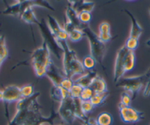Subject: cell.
<instances>
[{
	"label": "cell",
	"mask_w": 150,
	"mask_h": 125,
	"mask_svg": "<svg viewBox=\"0 0 150 125\" xmlns=\"http://www.w3.org/2000/svg\"><path fill=\"white\" fill-rule=\"evenodd\" d=\"M45 76L51 80L53 86L54 87L60 86L62 81L66 77L64 73H62L59 68L53 62L48 66L46 73H45Z\"/></svg>",
	"instance_id": "12"
},
{
	"label": "cell",
	"mask_w": 150,
	"mask_h": 125,
	"mask_svg": "<svg viewBox=\"0 0 150 125\" xmlns=\"http://www.w3.org/2000/svg\"><path fill=\"white\" fill-rule=\"evenodd\" d=\"M89 88L93 91V92L95 93V94H101L108 93L106 82H105V80H104L102 77H100L99 75L94 79V81L92 82V83L91 84Z\"/></svg>",
	"instance_id": "17"
},
{
	"label": "cell",
	"mask_w": 150,
	"mask_h": 125,
	"mask_svg": "<svg viewBox=\"0 0 150 125\" xmlns=\"http://www.w3.org/2000/svg\"><path fill=\"white\" fill-rule=\"evenodd\" d=\"M57 113L63 121L68 124H71L76 119L75 116L74 99L72 98L70 94L59 103Z\"/></svg>",
	"instance_id": "8"
},
{
	"label": "cell",
	"mask_w": 150,
	"mask_h": 125,
	"mask_svg": "<svg viewBox=\"0 0 150 125\" xmlns=\"http://www.w3.org/2000/svg\"><path fill=\"white\" fill-rule=\"evenodd\" d=\"M98 37L104 44L108 42L111 39V26L108 22H102L99 26V35Z\"/></svg>",
	"instance_id": "18"
},
{
	"label": "cell",
	"mask_w": 150,
	"mask_h": 125,
	"mask_svg": "<svg viewBox=\"0 0 150 125\" xmlns=\"http://www.w3.org/2000/svg\"><path fill=\"white\" fill-rule=\"evenodd\" d=\"M22 99L21 94V88L16 85H9L6 87L2 91V100L3 102L6 104L18 101Z\"/></svg>",
	"instance_id": "11"
},
{
	"label": "cell",
	"mask_w": 150,
	"mask_h": 125,
	"mask_svg": "<svg viewBox=\"0 0 150 125\" xmlns=\"http://www.w3.org/2000/svg\"><path fill=\"white\" fill-rule=\"evenodd\" d=\"M136 65V55L134 51L128 50L125 46L119 49L116 57L114 69V82L117 83L123 77L126 72L133 70Z\"/></svg>",
	"instance_id": "3"
},
{
	"label": "cell",
	"mask_w": 150,
	"mask_h": 125,
	"mask_svg": "<svg viewBox=\"0 0 150 125\" xmlns=\"http://www.w3.org/2000/svg\"><path fill=\"white\" fill-rule=\"evenodd\" d=\"M132 101V96L129 93L123 92L121 95V100L120 104L123 106H130Z\"/></svg>",
	"instance_id": "30"
},
{
	"label": "cell",
	"mask_w": 150,
	"mask_h": 125,
	"mask_svg": "<svg viewBox=\"0 0 150 125\" xmlns=\"http://www.w3.org/2000/svg\"><path fill=\"white\" fill-rule=\"evenodd\" d=\"M30 60L36 76L38 77L45 76L48 66L53 62L51 51L45 42L42 41V45L32 52Z\"/></svg>",
	"instance_id": "4"
},
{
	"label": "cell",
	"mask_w": 150,
	"mask_h": 125,
	"mask_svg": "<svg viewBox=\"0 0 150 125\" xmlns=\"http://www.w3.org/2000/svg\"><path fill=\"white\" fill-rule=\"evenodd\" d=\"M32 8L33 7H29L25 9L24 11L20 16V19L26 24H33L37 25V24L39 22V21L37 19Z\"/></svg>",
	"instance_id": "19"
},
{
	"label": "cell",
	"mask_w": 150,
	"mask_h": 125,
	"mask_svg": "<svg viewBox=\"0 0 150 125\" xmlns=\"http://www.w3.org/2000/svg\"><path fill=\"white\" fill-rule=\"evenodd\" d=\"M83 36H84V35H83L82 30L79 28L73 29L69 32H67L68 39H70V41H73V42H78V41H81Z\"/></svg>",
	"instance_id": "22"
},
{
	"label": "cell",
	"mask_w": 150,
	"mask_h": 125,
	"mask_svg": "<svg viewBox=\"0 0 150 125\" xmlns=\"http://www.w3.org/2000/svg\"><path fill=\"white\" fill-rule=\"evenodd\" d=\"M98 76V73L95 71H89L86 73H83L81 76L74 81V83L80 85L82 88H89L94 79Z\"/></svg>",
	"instance_id": "14"
},
{
	"label": "cell",
	"mask_w": 150,
	"mask_h": 125,
	"mask_svg": "<svg viewBox=\"0 0 150 125\" xmlns=\"http://www.w3.org/2000/svg\"><path fill=\"white\" fill-rule=\"evenodd\" d=\"M83 125H89V124H88L86 123V122H85L84 124H83Z\"/></svg>",
	"instance_id": "36"
},
{
	"label": "cell",
	"mask_w": 150,
	"mask_h": 125,
	"mask_svg": "<svg viewBox=\"0 0 150 125\" xmlns=\"http://www.w3.org/2000/svg\"><path fill=\"white\" fill-rule=\"evenodd\" d=\"M82 89H83V88H82L80 85L74 83V85H73V87L71 88L70 91H69V94H70V96L73 99L80 98Z\"/></svg>",
	"instance_id": "28"
},
{
	"label": "cell",
	"mask_w": 150,
	"mask_h": 125,
	"mask_svg": "<svg viewBox=\"0 0 150 125\" xmlns=\"http://www.w3.org/2000/svg\"><path fill=\"white\" fill-rule=\"evenodd\" d=\"M81 63L84 69H87V70L90 71L93 69L95 68V65H96V61L91 55H88L83 57Z\"/></svg>",
	"instance_id": "25"
},
{
	"label": "cell",
	"mask_w": 150,
	"mask_h": 125,
	"mask_svg": "<svg viewBox=\"0 0 150 125\" xmlns=\"http://www.w3.org/2000/svg\"><path fill=\"white\" fill-rule=\"evenodd\" d=\"M94 108V106L92 105L90 101H81V109L83 113L85 115H87L90 113Z\"/></svg>",
	"instance_id": "32"
},
{
	"label": "cell",
	"mask_w": 150,
	"mask_h": 125,
	"mask_svg": "<svg viewBox=\"0 0 150 125\" xmlns=\"http://www.w3.org/2000/svg\"><path fill=\"white\" fill-rule=\"evenodd\" d=\"M146 45H147L148 46H150V40H149V41H148L147 42H146Z\"/></svg>",
	"instance_id": "35"
},
{
	"label": "cell",
	"mask_w": 150,
	"mask_h": 125,
	"mask_svg": "<svg viewBox=\"0 0 150 125\" xmlns=\"http://www.w3.org/2000/svg\"><path fill=\"white\" fill-rule=\"evenodd\" d=\"M150 76V69L145 74L138 76L122 77L116 83V86L123 88L125 92L129 93L132 100L135 99L138 93L144 86H146Z\"/></svg>",
	"instance_id": "6"
},
{
	"label": "cell",
	"mask_w": 150,
	"mask_h": 125,
	"mask_svg": "<svg viewBox=\"0 0 150 125\" xmlns=\"http://www.w3.org/2000/svg\"><path fill=\"white\" fill-rule=\"evenodd\" d=\"M119 110L121 119L125 123H136L144 118V113L130 106H123L119 103Z\"/></svg>",
	"instance_id": "9"
},
{
	"label": "cell",
	"mask_w": 150,
	"mask_h": 125,
	"mask_svg": "<svg viewBox=\"0 0 150 125\" xmlns=\"http://www.w3.org/2000/svg\"><path fill=\"white\" fill-rule=\"evenodd\" d=\"M125 12L127 13L129 16V17L131 19V28H130V35H129V39H133V40H139V37L142 35V32H143V29L139 24V22L136 19L133 14L128 11L127 10H125Z\"/></svg>",
	"instance_id": "13"
},
{
	"label": "cell",
	"mask_w": 150,
	"mask_h": 125,
	"mask_svg": "<svg viewBox=\"0 0 150 125\" xmlns=\"http://www.w3.org/2000/svg\"><path fill=\"white\" fill-rule=\"evenodd\" d=\"M37 25L39 26V29L41 32V35H42V38H43V41L48 45L50 51H52L53 54L58 59L61 58L62 50L59 44V41L54 36V34L51 32L45 19H42L41 21H39Z\"/></svg>",
	"instance_id": "7"
},
{
	"label": "cell",
	"mask_w": 150,
	"mask_h": 125,
	"mask_svg": "<svg viewBox=\"0 0 150 125\" xmlns=\"http://www.w3.org/2000/svg\"><path fill=\"white\" fill-rule=\"evenodd\" d=\"M149 13H150V7H149Z\"/></svg>",
	"instance_id": "37"
},
{
	"label": "cell",
	"mask_w": 150,
	"mask_h": 125,
	"mask_svg": "<svg viewBox=\"0 0 150 125\" xmlns=\"http://www.w3.org/2000/svg\"><path fill=\"white\" fill-rule=\"evenodd\" d=\"M68 2L70 3L69 5L71 6L76 10L78 14L81 13V12L91 13L94 9V7H95V3L92 2V1H85V0H82V1H69Z\"/></svg>",
	"instance_id": "15"
},
{
	"label": "cell",
	"mask_w": 150,
	"mask_h": 125,
	"mask_svg": "<svg viewBox=\"0 0 150 125\" xmlns=\"http://www.w3.org/2000/svg\"><path fill=\"white\" fill-rule=\"evenodd\" d=\"M47 24H48L51 32L54 34V36L57 38L58 41H67L68 39L67 33L64 30V28L60 26L57 19L51 15H48Z\"/></svg>",
	"instance_id": "10"
},
{
	"label": "cell",
	"mask_w": 150,
	"mask_h": 125,
	"mask_svg": "<svg viewBox=\"0 0 150 125\" xmlns=\"http://www.w3.org/2000/svg\"><path fill=\"white\" fill-rule=\"evenodd\" d=\"M34 94V87L32 85H26L21 88V94L22 98H29L33 96Z\"/></svg>",
	"instance_id": "26"
},
{
	"label": "cell",
	"mask_w": 150,
	"mask_h": 125,
	"mask_svg": "<svg viewBox=\"0 0 150 125\" xmlns=\"http://www.w3.org/2000/svg\"><path fill=\"white\" fill-rule=\"evenodd\" d=\"M65 22L71 24L75 28L80 29L83 24L81 23L78 13L70 5L67 6L65 10Z\"/></svg>",
	"instance_id": "16"
},
{
	"label": "cell",
	"mask_w": 150,
	"mask_h": 125,
	"mask_svg": "<svg viewBox=\"0 0 150 125\" xmlns=\"http://www.w3.org/2000/svg\"><path fill=\"white\" fill-rule=\"evenodd\" d=\"M73 85H74V82L72 80V79L65 77L62 81L61 84H60V87H61L62 88H63L64 90H65L66 91L69 92Z\"/></svg>",
	"instance_id": "31"
},
{
	"label": "cell",
	"mask_w": 150,
	"mask_h": 125,
	"mask_svg": "<svg viewBox=\"0 0 150 125\" xmlns=\"http://www.w3.org/2000/svg\"><path fill=\"white\" fill-rule=\"evenodd\" d=\"M40 96V92L35 93L29 98H22L17 101V113L12 119L10 125H41L51 123L59 116L58 113L57 114L53 110L49 117H43L40 112L41 107L38 102Z\"/></svg>",
	"instance_id": "1"
},
{
	"label": "cell",
	"mask_w": 150,
	"mask_h": 125,
	"mask_svg": "<svg viewBox=\"0 0 150 125\" xmlns=\"http://www.w3.org/2000/svg\"><path fill=\"white\" fill-rule=\"evenodd\" d=\"M86 123L89 125H98L96 122V119H88V120L86 121Z\"/></svg>",
	"instance_id": "34"
},
{
	"label": "cell",
	"mask_w": 150,
	"mask_h": 125,
	"mask_svg": "<svg viewBox=\"0 0 150 125\" xmlns=\"http://www.w3.org/2000/svg\"><path fill=\"white\" fill-rule=\"evenodd\" d=\"M94 94L95 93L90 88H84L82 89L80 99L81 101H89Z\"/></svg>",
	"instance_id": "27"
},
{
	"label": "cell",
	"mask_w": 150,
	"mask_h": 125,
	"mask_svg": "<svg viewBox=\"0 0 150 125\" xmlns=\"http://www.w3.org/2000/svg\"><path fill=\"white\" fill-rule=\"evenodd\" d=\"M108 93H105V94H95L93 96H92V97L91 98V99L89 100V101H90V102L92 103V104L94 106V107H95V106H98L104 102V101L105 100L106 97L108 96Z\"/></svg>",
	"instance_id": "24"
},
{
	"label": "cell",
	"mask_w": 150,
	"mask_h": 125,
	"mask_svg": "<svg viewBox=\"0 0 150 125\" xmlns=\"http://www.w3.org/2000/svg\"><path fill=\"white\" fill-rule=\"evenodd\" d=\"M80 29L89 41L90 55L95 59L96 63H98L102 66L103 70H105V67L103 65V60L106 49L105 44L100 41L98 35L91 29L89 24H82Z\"/></svg>",
	"instance_id": "5"
},
{
	"label": "cell",
	"mask_w": 150,
	"mask_h": 125,
	"mask_svg": "<svg viewBox=\"0 0 150 125\" xmlns=\"http://www.w3.org/2000/svg\"><path fill=\"white\" fill-rule=\"evenodd\" d=\"M62 50L63 73L67 78L72 79L76 74H83L84 68L82 63L77 58L76 52L69 47L67 41H59Z\"/></svg>",
	"instance_id": "2"
},
{
	"label": "cell",
	"mask_w": 150,
	"mask_h": 125,
	"mask_svg": "<svg viewBox=\"0 0 150 125\" xmlns=\"http://www.w3.org/2000/svg\"><path fill=\"white\" fill-rule=\"evenodd\" d=\"M7 56H8V50L6 46L5 39L4 36L0 35V67Z\"/></svg>",
	"instance_id": "23"
},
{
	"label": "cell",
	"mask_w": 150,
	"mask_h": 125,
	"mask_svg": "<svg viewBox=\"0 0 150 125\" xmlns=\"http://www.w3.org/2000/svg\"><path fill=\"white\" fill-rule=\"evenodd\" d=\"M69 95V92L66 91L61 87H54L53 86L51 89V96L55 101L58 102H61L65 97Z\"/></svg>",
	"instance_id": "20"
},
{
	"label": "cell",
	"mask_w": 150,
	"mask_h": 125,
	"mask_svg": "<svg viewBox=\"0 0 150 125\" xmlns=\"http://www.w3.org/2000/svg\"><path fill=\"white\" fill-rule=\"evenodd\" d=\"M78 16H79L81 23L83 24H89V21L92 19V15H91V13H89V12H81L79 13Z\"/></svg>",
	"instance_id": "29"
},
{
	"label": "cell",
	"mask_w": 150,
	"mask_h": 125,
	"mask_svg": "<svg viewBox=\"0 0 150 125\" xmlns=\"http://www.w3.org/2000/svg\"><path fill=\"white\" fill-rule=\"evenodd\" d=\"M112 121V116L108 113H100L96 119V122L98 125H111Z\"/></svg>",
	"instance_id": "21"
},
{
	"label": "cell",
	"mask_w": 150,
	"mask_h": 125,
	"mask_svg": "<svg viewBox=\"0 0 150 125\" xmlns=\"http://www.w3.org/2000/svg\"><path fill=\"white\" fill-rule=\"evenodd\" d=\"M149 95H150V76H149V81H148L146 86H145L144 91V96L146 97V96H149Z\"/></svg>",
	"instance_id": "33"
}]
</instances>
